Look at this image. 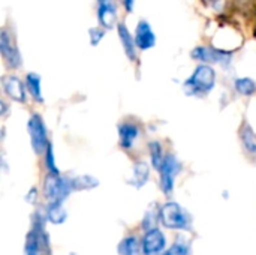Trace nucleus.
Listing matches in <instances>:
<instances>
[{"label": "nucleus", "mask_w": 256, "mask_h": 255, "mask_svg": "<svg viewBox=\"0 0 256 255\" xmlns=\"http://www.w3.org/2000/svg\"><path fill=\"white\" fill-rule=\"evenodd\" d=\"M117 35H118V39H120V44L123 47V51L126 54V57L130 60V62H135L138 54H136V44H135V38L132 36V33L129 32L128 26L122 21L117 24Z\"/></svg>", "instance_id": "nucleus-13"}, {"label": "nucleus", "mask_w": 256, "mask_h": 255, "mask_svg": "<svg viewBox=\"0 0 256 255\" xmlns=\"http://www.w3.org/2000/svg\"><path fill=\"white\" fill-rule=\"evenodd\" d=\"M118 255H144L142 254V245L136 236H126L120 240L117 246Z\"/></svg>", "instance_id": "nucleus-15"}, {"label": "nucleus", "mask_w": 256, "mask_h": 255, "mask_svg": "<svg viewBox=\"0 0 256 255\" xmlns=\"http://www.w3.org/2000/svg\"><path fill=\"white\" fill-rule=\"evenodd\" d=\"M99 185V180L93 176H76L72 179V188H74V192H78V191H90L93 188H96Z\"/></svg>", "instance_id": "nucleus-19"}, {"label": "nucleus", "mask_w": 256, "mask_h": 255, "mask_svg": "<svg viewBox=\"0 0 256 255\" xmlns=\"http://www.w3.org/2000/svg\"><path fill=\"white\" fill-rule=\"evenodd\" d=\"M45 159H44V162H45V168H46V171H48V174H60V170L57 168V165H56V158H54V150H52V146L50 144L48 146V149L45 150Z\"/></svg>", "instance_id": "nucleus-24"}, {"label": "nucleus", "mask_w": 256, "mask_h": 255, "mask_svg": "<svg viewBox=\"0 0 256 255\" xmlns=\"http://www.w3.org/2000/svg\"><path fill=\"white\" fill-rule=\"evenodd\" d=\"M105 29L104 27H100V26H98V27H90L88 29V38H90V44L93 45V47H96V45H99V42L102 41V38L105 36Z\"/></svg>", "instance_id": "nucleus-25"}, {"label": "nucleus", "mask_w": 256, "mask_h": 255, "mask_svg": "<svg viewBox=\"0 0 256 255\" xmlns=\"http://www.w3.org/2000/svg\"><path fill=\"white\" fill-rule=\"evenodd\" d=\"M122 6L124 8L126 12H134V6H135V0H120Z\"/></svg>", "instance_id": "nucleus-27"}, {"label": "nucleus", "mask_w": 256, "mask_h": 255, "mask_svg": "<svg viewBox=\"0 0 256 255\" xmlns=\"http://www.w3.org/2000/svg\"><path fill=\"white\" fill-rule=\"evenodd\" d=\"M27 131H28L30 144H32L33 152L36 155L45 153V150L50 146V141H48V131H46V126H45L40 114L30 116V119L27 122Z\"/></svg>", "instance_id": "nucleus-7"}, {"label": "nucleus", "mask_w": 256, "mask_h": 255, "mask_svg": "<svg viewBox=\"0 0 256 255\" xmlns=\"http://www.w3.org/2000/svg\"><path fill=\"white\" fill-rule=\"evenodd\" d=\"M26 83V89L30 93V96L36 101V102H44V96H42V87H40V77L36 72H28L24 78Z\"/></svg>", "instance_id": "nucleus-17"}, {"label": "nucleus", "mask_w": 256, "mask_h": 255, "mask_svg": "<svg viewBox=\"0 0 256 255\" xmlns=\"http://www.w3.org/2000/svg\"><path fill=\"white\" fill-rule=\"evenodd\" d=\"M45 215L36 212L33 216L32 230L27 233L24 243L26 255H50V237L45 231Z\"/></svg>", "instance_id": "nucleus-2"}, {"label": "nucleus", "mask_w": 256, "mask_h": 255, "mask_svg": "<svg viewBox=\"0 0 256 255\" xmlns=\"http://www.w3.org/2000/svg\"><path fill=\"white\" fill-rule=\"evenodd\" d=\"M117 14H118V6L116 0H96V15L99 26L104 27L105 30L117 27Z\"/></svg>", "instance_id": "nucleus-9"}, {"label": "nucleus", "mask_w": 256, "mask_h": 255, "mask_svg": "<svg viewBox=\"0 0 256 255\" xmlns=\"http://www.w3.org/2000/svg\"><path fill=\"white\" fill-rule=\"evenodd\" d=\"M159 221L164 227L170 230H183L188 231L192 225V218L186 209H183L176 201L165 203L159 210Z\"/></svg>", "instance_id": "nucleus-3"}, {"label": "nucleus", "mask_w": 256, "mask_h": 255, "mask_svg": "<svg viewBox=\"0 0 256 255\" xmlns=\"http://www.w3.org/2000/svg\"><path fill=\"white\" fill-rule=\"evenodd\" d=\"M150 158H152V165L153 168L159 170V167L162 165L164 159H165V153L160 147V144L158 141L150 143Z\"/></svg>", "instance_id": "nucleus-22"}, {"label": "nucleus", "mask_w": 256, "mask_h": 255, "mask_svg": "<svg viewBox=\"0 0 256 255\" xmlns=\"http://www.w3.org/2000/svg\"><path fill=\"white\" fill-rule=\"evenodd\" d=\"M234 89L237 93L243 95V96H252L256 93V83L255 80L249 78V77H242L237 78L234 81Z\"/></svg>", "instance_id": "nucleus-20"}, {"label": "nucleus", "mask_w": 256, "mask_h": 255, "mask_svg": "<svg viewBox=\"0 0 256 255\" xmlns=\"http://www.w3.org/2000/svg\"><path fill=\"white\" fill-rule=\"evenodd\" d=\"M141 245L144 255H162L166 246V237L162 230L154 227L144 233L141 239Z\"/></svg>", "instance_id": "nucleus-10"}, {"label": "nucleus", "mask_w": 256, "mask_h": 255, "mask_svg": "<svg viewBox=\"0 0 256 255\" xmlns=\"http://www.w3.org/2000/svg\"><path fill=\"white\" fill-rule=\"evenodd\" d=\"M140 135V128L136 123L134 122H123L118 125V140H120V146L123 149H130L134 147L135 140Z\"/></svg>", "instance_id": "nucleus-14"}, {"label": "nucleus", "mask_w": 256, "mask_h": 255, "mask_svg": "<svg viewBox=\"0 0 256 255\" xmlns=\"http://www.w3.org/2000/svg\"><path fill=\"white\" fill-rule=\"evenodd\" d=\"M240 137H242V143L243 146L248 149V152L250 153H256V135L254 129L249 125H244L240 131Z\"/></svg>", "instance_id": "nucleus-21"}, {"label": "nucleus", "mask_w": 256, "mask_h": 255, "mask_svg": "<svg viewBox=\"0 0 256 255\" xmlns=\"http://www.w3.org/2000/svg\"><path fill=\"white\" fill-rule=\"evenodd\" d=\"M190 57L202 65H220L228 68L232 62V53L226 50H219L212 45H198L190 51Z\"/></svg>", "instance_id": "nucleus-6"}, {"label": "nucleus", "mask_w": 256, "mask_h": 255, "mask_svg": "<svg viewBox=\"0 0 256 255\" xmlns=\"http://www.w3.org/2000/svg\"><path fill=\"white\" fill-rule=\"evenodd\" d=\"M162 255H190V246L186 242L177 240L168 249H165Z\"/></svg>", "instance_id": "nucleus-23"}, {"label": "nucleus", "mask_w": 256, "mask_h": 255, "mask_svg": "<svg viewBox=\"0 0 256 255\" xmlns=\"http://www.w3.org/2000/svg\"><path fill=\"white\" fill-rule=\"evenodd\" d=\"M150 179V168L147 165V162L144 161H138L134 164V168H132V179H130V183L135 186V188H142Z\"/></svg>", "instance_id": "nucleus-16"}, {"label": "nucleus", "mask_w": 256, "mask_h": 255, "mask_svg": "<svg viewBox=\"0 0 256 255\" xmlns=\"http://www.w3.org/2000/svg\"><path fill=\"white\" fill-rule=\"evenodd\" d=\"M70 255H74V254H70Z\"/></svg>", "instance_id": "nucleus-28"}, {"label": "nucleus", "mask_w": 256, "mask_h": 255, "mask_svg": "<svg viewBox=\"0 0 256 255\" xmlns=\"http://www.w3.org/2000/svg\"><path fill=\"white\" fill-rule=\"evenodd\" d=\"M180 170H182V165H180L178 159L174 155H165V159L158 170L159 186L165 195H170L172 192L174 182H176V177L180 173Z\"/></svg>", "instance_id": "nucleus-8"}, {"label": "nucleus", "mask_w": 256, "mask_h": 255, "mask_svg": "<svg viewBox=\"0 0 256 255\" xmlns=\"http://www.w3.org/2000/svg\"><path fill=\"white\" fill-rule=\"evenodd\" d=\"M216 86V71L212 65L200 63L190 77L186 78L183 83V92L188 96H206L208 95Z\"/></svg>", "instance_id": "nucleus-1"}, {"label": "nucleus", "mask_w": 256, "mask_h": 255, "mask_svg": "<svg viewBox=\"0 0 256 255\" xmlns=\"http://www.w3.org/2000/svg\"><path fill=\"white\" fill-rule=\"evenodd\" d=\"M135 44L138 47V50L147 51L150 48H153L156 45V35L153 32L152 24L147 20H140L136 27H135Z\"/></svg>", "instance_id": "nucleus-12"}, {"label": "nucleus", "mask_w": 256, "mask_h": 255, "mask_svg": "<svg viewBox=\"0 0 256 255\" xmlns=\"http://www.w3.org/2000/svg\"><path fill=\"white\" fill-rule=\"evenodd\" d=\"M72 192V179L63 174H46L44 182V195L48 203H63Z\"/></svg>", "instance_id": "nucleus-4"}, {"label": "nucleus", "mask_w": 256, "mask_h": 255, "mask_svg": "<svg viewBox=\"0 0 256 255\" xmlns=\"http://www.w3.org/2000/svg\"><path fill=\"white\" fill-rule=\"evenodd\" d=\"M202 2L213 11H222L224 8V0H202Z\"/></svg>", "instance_id": "nucleus-26"}, {"label": "nucleus", "mask_w": 256, "mask_h": 255, "mask_svg": "<svg viewBox=\"0 0 256 255\" xmlns=\"http://www.w3.org/2000/svg\"><path fill=\"white\" fill-rule=\"evenodd\" d=\"M0 53H2V59H3L4 65L9 69L21 68V65H22L21 53L16 45L14 32L9 30L8 27H2V32H0Z\"/></svg>", "instance_id": "nucleus-5"}, {"label": "nucleus", "mask_w": 256, "mask_h": 255, "mask_svg": "<svg viewBox=\"0 0 256 255\" xmlns=\"http://www.w3.org/2000/svg\"><path fill=\"white\" fill-rule=\"evenodd\" d=\"M2 89L4 92V95L8 98H10L15 102H26L27 99V89H26V83L16 77V75H3L2 77Z\"/></svg>", "instance_id": "nucleus-11"}, {"label": "nucleus", "mask_w": 256, "mask_h": 255, "mask_svg": "<svg viewBox=\"0 0 256 255\" xmlns=\"http://www.w3.org/2000/svg\"><path fill=\"white\" fill-rule=\"evenodd\" d=\"M45 218L51 224H63L68 218V212L63 207V203H48L45 210Z\"/></svg>", "instance_id": "nucleus-18"}]
</instances>
